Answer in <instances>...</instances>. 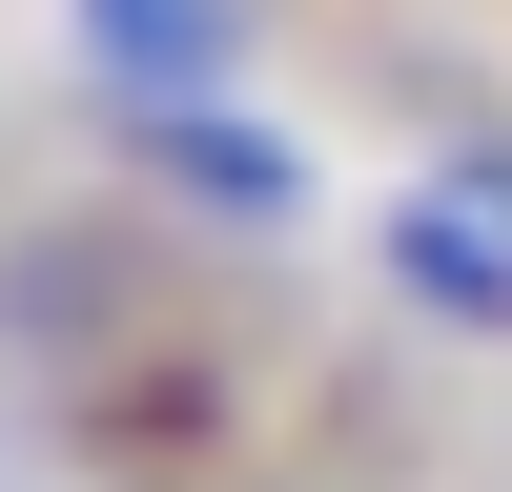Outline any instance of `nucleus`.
Wrapping results in <instances>:
<instances>
[{
  "label": "nucleus",
  "mask_w": 512,
  "mask_h": 492,
  "mask_svg": "<svg viewBox=\"0 0 512 492\" xmlns=\"http://www.w3.org/2000/svg\"><path fill=\"white\" fill-rule=\"evenodd\" d=\"M82 62L164 123V103H205V82L246 62V0H82Z\"/></svg>",
  "instance_id": "1"
},
{
  "label": "nucleus",
  "mask_w": 512,
  "mask_h": 492,
  "mask_svg": "<svg viewBox=\"0 0 512 492\" xmlns=\"http://www.w3.org/2000/svg\"><path fill=\"white\" fill-rule=\"evenodd\" d=\"M390 267H410V308H451V328H492V349H512V246L472 226V205H410Z\"/></svg>",
  "instance_id": "3"
},
{
  "label": "nucleus",
  "mask_w": 512,
  "mask_h": 492,
  "mask_svg": "<svg viewBox=\"0 0 512 492\" xmlns=\"http://www.w3.org/2000/svg\"><path fill=\"white\" fill-rule=\"evenodd\" d=\"M144 164L205 205V226H308V164H287V144H246L226 103H164V123H144Z\"/></svg>",
  "instance_id": "2"
}]
</instances>
